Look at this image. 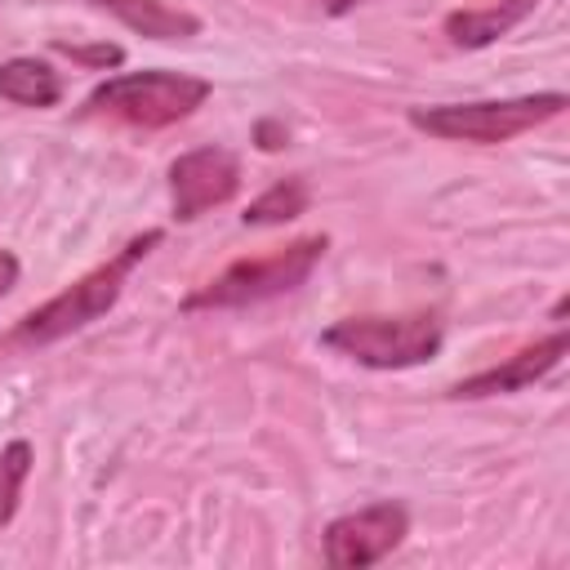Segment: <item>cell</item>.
<instances>
[{
  "mask_svg": "<svg viewBox=\"0 0 570 570\" xmlns=\"http://www.w3.org/2000/svg\"><path fill=\"white\" fill-rule=\"evenodd\" d=\"M160 236H165L160 227L134 236V240H129L120 254H111L102 267L85 272L76 285H67L62 294H53V298L40 303L36 312H27V316L13 325L9 347H49V343H58V338H67V334L94 325L98 316H107V312L116 307V298L125 294L129 272L160 245Z\"/></svg>",
  "mask_w": 570,
  "mask_h": 570,
  "instance_id": "6da1fadb",
  "label": "cell"
},
{
  "mask_svg": "<svg viewBox=\"0 0 570 570\" xmlns=\"http://www.w3.org/2000/svg\"><path fill=\"white\" fill-rule=\"evenodd\" d=\"M325 249H330V236H303L263 258H236L214 281H205L196 294H187L183 312H227V307H254V303L281 298L316 272Z\"/></svg>",
  "mask_w": 570,
  "mask_h": 570,
  "instance_id": "7a4b0ae2",
  "label": "cell"
},
{
  "mask_svg": "<svg viewBox=\"0 0 570 570\" xmlns=\"http://www.w3.org/2000/svg\"><path fill=\"white\" fill-rule=\"evenodd\" d=\"M209 80L187 71H125L85 98V116H107L134 129H169L205 107Z\"/></svg>",
  "mask_w": 570,
  "mask_h": 570,
  "instance_id": "3957f363",
  "label": "cell"
},
{
  "mask_svg": "<svg viewBox=\"0 0 570 570\" xmlns=\"http://www.w3.org/2000/svg\"><path fill=\"white\" fill-rule=\"evenodd\" d=\"M566 111V94H525V98H485V102H441V107H410V125L445 138V142H476L494 147L517 134L539 129L543 120Z\"/></svg>",
  "mask_w": 570,
  "mask_h": 570,
  "instance_id": "277c9868",
  "label": "cell"
},
{
  "mask_svg": "<svg viewBox=\"0 0 570 570\" xmlns=\"http://www.w3.org/2000/svg\"><path fill=\"white\" fill-rule=\"evenodd\" d=\"M441 321L432 312H410V316H343L334 321L321 343L338 356H352L356 365L370 370H410L423 365L441 352Z\"/></svg>",
  "mask_w": 570,
  "mask_h": 570,
  "instance_id": "5b68a950",
  "label": "cell"
},
{
  "mask_svg": "<svg viewBox=\"0 0 570 570\" xmlns=\"http://www.w3.org/2000/svg\"><path fill=\"white\" fill-rule=\"evenodd\" d=\"M405 534H410L405 503H396V499L365 503L325 525V561L334 570H361V566H374L387 552H396Z\"/></svg>",
  "mask_w": 570,
  "mask_h": 570,
  "instance_id": "8992f818",
  "label": "cell"
},
{
  "mask_svg": "<svg viewBox=\"0 0 570 570\" xmlns=\"http://www.w3.org/2000/svg\"><path fill=\"white\" fill-rule=\"evenodd\" d=\"M240 191V160L227 147H191L169 165V200L178 223H196Z\"/></svg>",
  "mask_w": 570,
  "mask_h": 570,
  "instance_id": "52a82bcc",
  "label": "cell"
},
{
  "mask_svg": "<svg viewBox=\"0 0 570 570\" xmlns=\"http://www.w3.org/2000/svg\"><path fill=\"white\" fill-rule=\"evenodd\" d=\"M566 352H570V334H566V330H552L548 338H539V343L512 352L508 361H499V365H490V370H481V374L459 379V383L450 387V396H454V401H476V396L521 392V387L539 383L543 374H552V370L561 365Z\"/></svg>",
  "mask_w": 570,
  "mask_h": 570,
  "instance_id": "ba28073f",
  "label": "cell"
},
{
  "mask_svg": "<svg viewBox=\"0 0 570 570\" xmlns=\"http://www.w3.org/2000/svg\"><path fill=\"white\" fill-rule=\"evenodd\" d=\"M534 9H539V0H494L481 9H454V13H445L441 31L454 49H485V45L503 40L512 27H521Z\"/></svg>",
  "mask_w": 570,
  "mask_h": 570,
  "instance_id": "9c48e42d",
  "label": "cell"
},
{
  "mask_svg": "<svg viewBox=\"0 0 570 570\" xmlns=\"http://www.w3.org/2000/svg\"><path fill=\"white\" fill-rule=\"evenodd\" d=\"M89 4L111 13L120 27H129L134 36H147V40H191V36H200V18L178 9V4H165V0H89Z\"/></svg>",
  "mask_w": 570,
  "mask_h": 570,
  "instance_id": "30bf717a",
  "label": "cell"
},
{
  "mask_svg": "<svg viewBox=\"0 0 570 570\" xmlns=\"http://www.w3.org/2000/svg\"><path fill=\"white\" fill-rule=\"evenodd\" d=\"M0 98L18 107H58L62 76L40 58H9L0 62Z\"/></svg>",
  "mask_w": 570,
  "mask_h": 570,
  "instance_id": "8fae6325",
  "label": "cell"
},
{
  "mask_svg": "<svg viewBox=\"0 0 570 570\" xmlns=\"http://www.w3.org/2000/svg\"><path fill=\"white\" fill-rule=\"evenodd\" d=\"M307 200H312V191H307V183H303V178H281V183H272L263 196H254V200H249V209L240 214V223H245V227H276V223H294L298 214H307Z\"/></svg>",
  "mask_w": 570,
  "mask_h": 570,
  "instance_id": "7c38bea8",
  "label": "cell"
},
{
  "mask_svg": "<svg viewBox=\"0 0 570 570\" xmlns=\"http://www.w3.org/2000/svg\"><path fill=\"white\" fill-rule=\"evenodd\" d=\"M27 476H31V445L27 441H9L0 450V525H9L18 517Z\"/></svg>",
  "mask_w": 570,
  "mask_h": 570,
  "instance_id": "4fadbf2b",
  "label": "cell"
},
{
  "mask_svg": "<svg viewBox=\"0 0 570 570\" xmlns=\"http://www.w3.org/2000/svg\"><path fill=\"white\" fill-rule=\"evenodd\" d=\"M62 53H71V58H80V62H94V67H116V62L125 58L120 45H94V49H71V45H62Z\"/></svg>",
  "mask_w": 570,
  "mask_h": 570,
  "instance_id": "5bb4252c",
  "label": "cell"
},
{
  "mask_svg": "<svg viewBox=\"0 0 570 570\" xmlns=\"http://www.w3.org/2000/svg\"><path fill=\"white\" fill-rule=\"evenodd\" d=\"M254 142H258L263 151H281V147L289 142V134H285V125H276V120H258V125H254Z\"/></svg>",
  "mask_w": 570,
  "mask_h": 570,
  "instance_id": "9a60e30c",
  "label": "cell"
},
{
  "mask_svg": "<svg viewBox=\"0 0 570 570\" xmlns=\"http://www.w3.org/2000/svg\"><path fill=\"white\" fill-rule=\"evenodd\" d=\"M13 285H18V258H13L9 249H0V298H4Z\"/></svg>",
  "mask_w": 570,
  "mask_h": 570,
  "instance_id": "2e32d148",
  "label": "cell"
},
{
  "mask_svg": "<svg viewBox=\"0 0 570 570\" xmlns=\"http://www.w3.org/2000/svg\"><path fill=\"white\" fill-rule=\"evenodd\" d=\"M325 4V13H334V18H343V13H352L356 4H370V0H321Z\"/></svg>",
  "mask_w": 570,
  "mask_h": 570,
  "instance_id": "e0dca14e",
  "label": "cell"
}]
</instances>
